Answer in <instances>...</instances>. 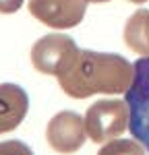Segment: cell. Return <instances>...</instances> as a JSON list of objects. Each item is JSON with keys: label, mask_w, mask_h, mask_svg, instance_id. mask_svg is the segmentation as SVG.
<instances>
[{"label": "cell", "mask_w": 149, "mask_h": 155, "mask_svg": "<svg viewBox=\"0 0 149 155\" xmlns=\"http://www.w3.org/2000/svg\"><path fill=\"white\" fill-rule=\"evenodd\" d=\"M133 77L135 64L120 54L79 50L56 79L68 97L85 99L95 93H126Z\"/></svg>", "instance_id": "6da1fadb"}, {"label": "cell", "mask_w": 149, "mask_h": 155, "mask_svg": "<svg viewBox=\"0 0 149 155\" xmlns=\"http://www.w3.org/2000/svg\"><path fill=\"white\" fill-rule=\"evenodd\" d=\"M98 155H145V147L137 139H112L99 149Z\"/></svg>", "instance_id": "9c48e42d"}, {"label": "cell", "mask_w": 149, "mask_h": 155, "mask_svg": "<svg viewBox=\"0 0 149 155\" xmlns=\"http://www.w3.org/2000/svg\"><path fill=\"white\" fill-rule=\"evenodd\" d=\"M124 44L137 54L149 56V8H139L131 15L124 25Z\"/></svg>", "instance_id": "ba28073f"}, {"label": "cell", "mask_w": 149, "mask_h": 155, "mask_svg": "<svg viewBox=\"0 0 149 155\" xmlns=\"http://www.w3.org/2000/svg\"><path fill=\"white\" fill-rule=\"evenodd\" d=\"M0 155H33V151L23 141H2L0 143Z\"/></svg>", "instance_id": "30bf717a"}, {"label": "cell", "mask_w": 149, "mask_h": 155, "mask_svg": "<svg viewBox=\"0 0 149 155\" xmlns=\"http://www.w3.org/2000/svg\"><path fill=\"white\" fill-rule=\"evenodd\" d=\"M87 126L85 120L81 118L77 112H58L56 116H52L46 128V139L50 147L58 153H74L85 145Z\"/></svg>", "instance_id": "5b68a950"}, {"label": "cell", "mask_w": 149, "mask_h": 155, "mask_svg": "<svg viewBox=\"0 0 149 155\" xmlns=\"http://www.w3.org/2000/svg\"><path fill=\"white\" fill-rule=\"evenodd\" d=\"M89 0H29V12L54 29H71L83 21Z\"/></svg>", "instance_id": "8992f818"}, {"label": "cell", "mask_w": 149, "mask_h": 155, "mask_svg": "<svg viewBox=\"0 0 149 155\" xmlns=\"http://www.w3.org/2000/svg\"><path fill=\"white\" fill-rule=\"evenodd\" d=\"M21 6H23V0H0V12L2 15L17 12Z\"/></svg>", "instance_id": "8fae6325"}, {"label": "cell", "mask_w": 149, "mask_h": 155, "mask_svg": "<svg viewBox=\"0 0 149 155\" xmlns=\"http://www.w3.org/2000/svg\"><path fill=\"white\" fill-rule=\"evenodd\" d=\"M29 97L23 87L15 83L0 85V134L15 130L27 116Z\"/></svg>", "instance_id": "52a82bcc"}, {"label": "cell", "mask_w": 149, "mask_h": 155, "mask_svg": "<svg viewBox=\"0 0 149 155\" xmlns=\"http://www.w3.org/2000/svg\"><path fill=\"white\" fill-rule=\"evenodd\" d=\"M128 2H135V4H143V2H147V0H128Z\"/></svg>", "instance_id": "7c38bea8"}, {"label": "cell", "mask_w": 149, "mask_h": 155, "mask_svg": "<svg viewBox=\"0 0 149 155\" xmlns=\"http://www.w3.org/2000/svg\"><path fill=\"white\" fill-rule=\"evenodd\" d=\"M128 104V130L149 153V56L135 62V77L124 93Z\"/></svg>", "instance_id": "3957f363"}, {"label": "cell", "mask_w": 149, "mask_h": 155, "mask_svg": "<svg viewBox=\"0 0 149 155\" xmlns=\"http://www.w3.org/2000/svg\"><path fill=\"white\" fill-rule=\"evenodd\" d=\"M79 52L77 44L73 37L64 35V33H50V35L39 37L33 48H31V64L35 66V71L44 74L58 77L68 62L74 58V54Z\"/></svg>", "instance_id": "277c9868"}, {"label": "cell", "mask_w": 149, "mask_h": 155, "mask_svg": "<svg viewBox=\"0 0 149 155\" xmlns=\"http://www.w3.org/2000/svg\"><path fill=\"white\" fill-rule=\"evenodd\" d=\"M128 104L122 99H99L87 107L85 126L93 143H108L128 130Z\"/></svg>", "instance_id": "7a4b0ae2"}]
</instances>
